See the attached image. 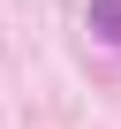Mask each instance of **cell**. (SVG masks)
I'll return each instance as SVG.
<instances>
[{"label":"cell","instance_id":"1","mask_svg":"<svg viewBox=\"0 0 121 129\" xmlns=\"http://www.w3.org/2000/svg\"><path fill=\"white\" fill-rule=\"evenodd\" d=\"M91 30L121 46V0H91Z\"/></svg>","mask_w":121,"mask_h":129}]
</instances>
